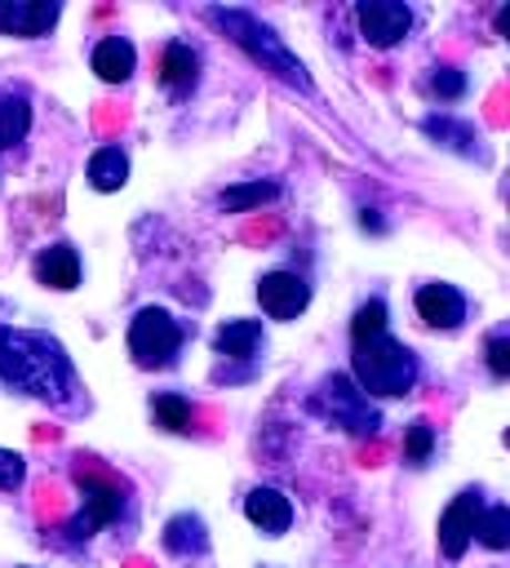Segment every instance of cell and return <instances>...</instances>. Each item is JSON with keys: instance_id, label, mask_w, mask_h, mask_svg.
<instances>
[{"instance_id": "obj_1", "label": "cell", "mask_w": 510, "mask_h": 568, "mask_svg": "<svg viewBox=\"0 0 510 568\" xmlns=\"http://www.w3.org/2000/svg\"><path fill=\"white\" fill-rule=\"evenodd\" d=\"M0 382L35 399H71V364L62 346L44 333L0 328Z\"/></svg>"}, {"instance_id": "obj_2", "label": "cell", "mask_w": 510, "mask_h": 568, "mask_svg": "<svg viewBox=\"0 0 510 568\" xmlns=\"http://www.w3.org/2000/svg\"><path fill=\"white\" fill-rule=\"evenodd\" d=\"M208 22L213 27H222L253 62H262L266 71H275L284 84H293V89H302V93H310V75H306V67L284 49V40L266 27V22H257L253 13H244V9H208Z\"/></svg>"}, {"instance_id": "obj_3", "label": "cell", "mask_w": 510, "mask_h": 568, "mask_svg": "<svg viewBox=\"0 0 510 568\" xmlns=\"http://www.w3.org/2000/svg\"><path fill=\"white\" fill-rule=\"evenodd\" d=\"M355 386L368 390V395H408L412 382H417V359L404 342L377 333V337H364L355 342Z\"/></svg>"}, {"instance_id": "obj_4", "label": "cell", "mask_w": 510, "mask_h": 568, "mask_svg": "<svg viewBox=\"0 0 510 568\" xmlns=\"http://www.w3.org/2000/svg\"><path fill=\"white\" fill-rule=\"evenodd\" d=\"M177 346H182V328H177V320L169 311L142 306L133 315V324H129V351H133V359L142 368H169L173 355H177Z\"/></svg>"}, {"instance_id": "obj_5", "label": "cell", "mask_w": 510, "mask_h": 568, "mask_svg": "<svg viewBox=\"0 0 510 568\" xmlns=\"http://www.w3.org/2000/svg\"><path fill=\"white\" fill-rule=\"evenodd\" d=\"M315 408H319L333 426H341V430H350V435H377V426H381L377 408H368V395H364L350 377H341V373H333V377L319 386Z\"/></svg>"}, {"instance_id": "obj_6", "label": "cell", "mask_w": 510, "mask_h": 568, "mask_svg": "<svg viewBox=\"0 0 510 568\" xmlns=\"http://www.w3.org/2000/svg\"><path fill=\"white\" fill-rule=\"evenodd\" d=\"M355 13H359V31H364V40L377 44V49L399 44V40L408 36V27H412L408 4H399V0H364Z\"/></svg>"}, {"instance_id": "obj_7", "label": "cell", "mask_w": 510, "mask_h": 568, "mask_svg": "<svg viewBox=\"0 0 510 568\" xmlns=\"http://www.w3.org/2000/svg\"><path fill=\"white\" fill-rule=\"evenodd\" d=\"M479 515H483V497H479V493H457L452 506L439 515V550H443L448 559H461V555H466V546L475 541Z\"/></svg>"}, {"instance_id": "obj_8", "label": "cell", "mask_w": 510, "mask_h": 568, "mask_svg": "<svg viewBox=\"0 0 510 568\" xmlns=\"http://www.w3.org/2000/svg\"><path fill=\"white\" fill-rule=\"evenodd\" d=\"M257 302H262V311H266L271 320H293L297 311H306L310 288H306V280L293 275V271H271V275H262V284H257Z\"/></svg>"}, {"instance_id": "obj_9", "label": "cell", "mask_w": 510, "mask_h": 568, "mask_svg": "<svg viewBox=\"0 0 510 568\" xmlns=\"http://www.w3.org/2000/svg\"><path fill=\"white\" fill-rule=\"evenodd\" d=\"M58 22L53 0H0V31L4 36H44Z\"/></svg>"}, {"instance_id": "obj_10", "label": "cell", "mask_w": 510, "mask_h": 568, "mask_svg": "<svg viewBox=\"0 0 510 568\" xmlns=\"http://www.w3.org/2000/svg\"><path fill=\"white\" fill-rule=\"evenodd\" d=\"M80 497H84V515L75 519V537H89V528L111 524L120 515V506H124L120 488H111V484H102L93 475H80Z\"/></svg>"}, {"instance_id": "obj_11", "label": "cell", "mask_w": 510, "mask_h": 568, "mask_svg": "<svg viewBox=\"0 0 510 568\" xmlns=\"http://www.w3.org/2000/svg\"><path fill=\"white\" fill-rule=\"evenodd\" d=\"M417 315L430 328H457L466 320V297L452 284H421L417 288Z\"/></svg>"}, {"instance_id": "obj_12", "label": "cell", "mask_w": 510, "mask_h": 568, "mask_svg": "<svg viewBox=\"0 0 510 568\" xmlns=\"http://www.w3.org/2000/svg\"><path fill=\"white\" fill-rule=\"evenodd\" d=\"M244 515H248V524L262 528L266 537H279V532L293 524V506H288V497H284L279 488H253V493L244 497Z\"/></svg>"}, {"instance_id": "obj_13", "label": "cell", "mask_w": 510, "mask_h": 568, "mask_svg": "<svg viewBox=\"0 0 510 568\" xmlns=\"http://www.w3.org/2000/svg\"><path fill=\"white\" fill-rule=\"evenodd\" d=\"M35 280L49 288H75L80 284V257L71 244H53L35 257Z\"/></svg>"}, {"instance_id": "obj_14", "label": "cell", "mask_w": 510, "mask_h": 568, "mask_svg": "<svg viewBox=\"0 0 510 568\" xmlns=\"http://www.w3.org/2000/svg\"><path fill=\"white\" fill-rule=\"evenodd\" d=\"M133 44L124 40V36H106L98 49H93V71L106 80V84H120V80H129L133 75Z\"/></svg>"}, {"instance_id": "obj_15", "label": "cell", "mask_w": 510, "mask_h": 568, "mask_svg": "<svg viewBox=\"0 0 510 568\" xmlns=\"http://www.w3.org/2000/svg\"><path fill=\"white\" fill-rule=\"evenodd\" d=\"M213 346H217V355H226V359H253V351L262 346V324H257V320H226V324L217 328Z\"/></svg>"}, {"instance_id": "obj_16", "label": "cell", "mask_w": 510, "mask_h": 568, "mask_svg": "<svg viewBox=\"0 0 510 568\" xmlns=\"http://www.w3.org/2000/svg\"><path fill=\"white\" fill-rule=\"evenodd\" d=\"M164 546L173 555H204L208 550V532H204V519L200 515H173L164 524Z\"/></svg>"}, {"instance_id": "obj_17", "label": "cell", "mask_w": 510, "mask_h": 568, "mask_svg": "<svg viewBox=\"0 0 510 568\" xmlns=\"http://www.w3.org/2000/svg\"><path fill=\"white\" fill-rule=\"evenodd\" d=\"M89 182H93L98 191H120V186L129 182V160H124V151H120V146L93 151V160H89Z\"/></svg>"}, {"instance_id": "obj_18", "label": "cell", "mask_w": 510, "mask_h": 568, "mask_svg": "<svg viewBox=\"0 0 510 568\" xmlns=\"http://www.w3.org/2000/svg\"><path fill=\"white\" fill-rule=\"evenodd\" d=\"M195 71H200V58H195V49H191V44H182V40H173V44L164 49V62H160V80H164L169 89H186V84H195Z\"/></svg>"}, {"instance_id": "obj_19", "label": "cell", "mask_w": 510, "mask_h": 568, "mask_svg": "<svg viewBox=\"0 0 510 568\" xmlns=\"http://www.w3.org/2000/svg\"><path fill=\"white\" fill-rule=\"evenodd\" d=\"M27 124H31V106H27V98H22V93H0V146L22 142Z\"/></svg>"}, {"instance_id": "obj_20", "label": "cell", "mask_w": 510, "mask_h": 568, "mask_svg": "<svg viewBox=\"0 0 510 568\" xmlns=\"http://www.w3.org/2000/svg\"><path fill=\"white\" fill-rule=\"evenodd\" d=\"M421 129L430 133V138H439L443 146H452V151H466V155H475V129L470 124H461V120H448V115H426L421 120Z\"/></svg>"}, {"instance_id": "obj_21", "label": "cell", "mask_w": 510, "mask_h": 568, "mask_svg": "<svg viewBox=\"0 0 510 568\" xmlns=\"http://www.w3.org/2000/svg\"><path fill=\"white\" fill-rule=\"evenodd\" d=\"M475 537L488 546V550H506L510 546V510L506 506H488L475 524Z\"/></svg>"}, {"instance_id": "obj_22", "label": "cell", "mask_w": 510, "mask_h": 568, "mask_svg": "<svg viewBox=\"0 0 510 568\" xmlns=\"http://www.w3.org/2000/svg\"><path fill=\"white\" fill-rule=\"evenodd\" d=\"M271 195H275V182L226 186V191H222V209H226V213H244V209H253V204H262V200H271Z\"/></svg>"}, {"instance_id": "obj_23", "label": "cell", "mask_w": 510, "mask_h": 568, "mask_svg": "<svg viewBox=\"0 0 510 568\" xmlns=\"http://www.w3.org/2000/svg\"><path fill=\"white\" fill-rule=\"evenodd\" d=\"M151 413H155V422H160L164 430H186V426H191V404H186L182 395H155Z\"/></svg>"}, {"instance_id": "obj_24", "label": "cell", "mask_w": 510, "mask_h": 568, "mask_svg": "<svg viewBox=\"0 0 510 568\" xmlns=\"http://www.w3.org/2000/svg\"><path fill=\"white\" fill-rule=\"evenodd\" d=\"M377 333H386V302H364L359 311H355V320H350V337L355 342H364V337H377Z\"/></svg>"}, {"instance_id": "obj_25", "label": "cell", "mask_w": 510, "mask_h": 568, "mask_svg": "<svg viewBox=\"0 0 510 568\" xmlns=\"http://www.w3.org/2000/svg\"><path fill=\"white\" fill-rule=\"evenodd\" d=\"M430 448H435V430H430L426 422H412V426H408V439H404V457H408L412 466H421V462L430 457Z\"/></svg>"}, {"instance_id": "obj_26", "label": "cell", "mask_w": 510, "mask_h": 568, "mask_svg": "<svg viewBox=\"0 0 510 568\" xmlns=\"http://www.w3.org/2000/svg\"><path fill=\"white\" fill-rule=\"evenodd\" d=\"M430 93H439V98H461V93H466V75H461L457 67H435Z\"/></svg>"}, {"instance_id": "obj_27", "label": "cell", "mask_w": 510, "mask_h": 568, "mask_svg": "<svg viewBox=\"0 0 510 568\" xmlns=\"http://www.w3.org/2000/svg\"><path fill=\"white\" fill-rule=\"evenodd\" d=\"M488 368H492V377H506L510 373V337L506 333H497L488 342Z\"/></svg>"}, {"instance_id": "obj_28", "label": "cell", "mask_w": 510, "mask_h": 568, "mask_svg": "<svg viewBox=\"0 0 510 568\" xmlns=\"http://www.w3.org/2000/svg\"><path fill=\"white\" fill-rule=\"evenodd\" d=\"M22 475H27L22 457H18V453H9V448H0V488H18V484H22Z\"/></svg>"}]
</instances>
